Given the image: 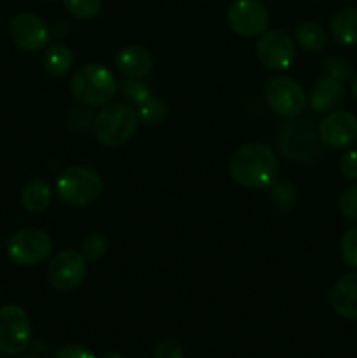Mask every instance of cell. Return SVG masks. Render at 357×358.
I'll return each instance as SVG.
<instances>
[{"instance_id":"2e32d148","label":"cell","mask_w":357,"mask_h":358,"mask_svg":"<svg viewBox=\"0 0 357 358\" xmlns=\"http://www.w3.org/2000/svg\"><path fill=\"white\" fill-rule=\"evenodd\" d=\"M332 310L345 320H357V273L343 275L331 292Z\"/></svg>"},{"instance_id":"9a60e30c","label":"cell","mask_w":357,"mask_h":358,"mask_svg":"<svg viewBox=\"0 0 357 358\" xmlns=\"http://www.w3.org/2000/svg\"><path fill=\"white\" fill-rule=\"evenodd\" d=\"M154 59L147 48L139 44L125 45L115 55V66L125 77H144L153 70Z\"/></svg>"},{"instance_id":"7a4b0ae2","label":"cell","mask_w":357,"mask_h":358,"mask_svg":"<svg viewBox=\"0 0 357 358\" xmlns=\"http://www.w3.org/2000/svg\"><path fill=\"white\" fill-rule=\"evenodd\" d=\"M70 91L86 107H104L118 94L119 83L105 65L86 63L74 72Z\"/></svg>"},{"instance_id":"e575fe53","label":"cell","mask_w":357,"mask_h":358,"mask_svg":"<svg viewBox=\"0 0 357 358\" xmlns=\"http://www.w3.org/2000/svg\"><path fill=\"white\" fill-rule=\"evenodd\" d=\"M21 358H38V357H35V355H24V357H21Z\"/></svg>"},{"instance_id":"836d02e7","label":"cell","mask_w":357,"mask_h":358,"mask_svg":"<svg viewBox=\"0 0 357 358\" xmlns=\"http://www.w3.org/2000/svg\"><path fill=\"white\" fill-rule=\"evenodd\" d=\"M102 358H126V357L122 355V353H119V352H111V353H105V355Z\"/></svg>"},{"instance_id":"ba28073f","label":"cell","mask_w":357,"mask_h":358,"mask_svg":"<svg viewBox=\"0 0 357 358\" xmlns=\"http://www.w3.org/2000/svg\"><path fill=\"white\" fill-rule=\"evenodd\" d=\"M265 96L270 108L282 117H298L308 103L303 86L287 76L272 77L266 84Z\"/></svg>"},{"instance_id":"d4e9b609","label":"cell","mask_w":357,"mask_h":358,"mask_svg":"<svg viewBox=\"0 0 357 358\" xmlns=\"http://www.w3.org/2000/svg\"><path fill=\"white\" fill-rule=\"evenodd\" d=\"M80 254L84 255L88 262L100 261L102 257H105V254L108 252V241L107 238L102 233H93L88 238H84V241L80 243Z\"/></svg>"},{"instance_id":"d590c367","label":"cell","mask_w":357,"mask_h":358,"mask_svg":"<svg viewBox=\"0 0 357 358\" xmlns=\"http://www.w3.org/2000/svg\"><path fill=\"white\" fill-rule=\"evenodd\" d=\"M42 2H56V0H42Z\"/></svg>"},{"instance_id":"1f68e13d","label":"cell","mask_w":357,"mask_h":358,"mask_svg":"<svg viewBox=\"0 0 357 358\" xmlns=\"http://www.w3.org/2000/svg\"><path fill=\"white\" fill-rule=\"evenodd\" d=\"M52 30V34L56 35V37H65L66 34H69V23H66V21H63V20H59L58 23L55 24V27L51 28Z\"/></svg>"},{"instance_id":"5b68a950","label":"cell","mask_w":357,"mask_h":358,"mask_svg":"<svg viewBox=\"0 0 357 358\" xmlns=\"http://www.w3.org/2000/svg\"><path fill=\"white\" fill-rule=\"evenodd\" d=\"M104 191L100 173L88 166H69L56 178V192L69 206H88Z\"/></svg>"},{"instance_id":"4dcf8cb0","label":"cell","mask_w":357,"mask_h":358,"mask_svg":"<svg viewBox=\"0 0 357 358\" xmlns=\"http://www.w3.org/2000/svg\"><path fill=\"white\" fill-rule=\"evenodd\" d=\"M55 358H97L91 350L80 345H65L56 350Z\"/></svg>"},{"instance_id":"d6986e66","label":"cell","mask_w":357,"mask_h":358,"mask_svg":"<svg viewBox=\"0 0 357 358\" xmlns=\"http://www.w3.org/2000/svg\"><path fill=\"white\" fill-rule=\"evenodd\" d=\"M52 191L49 184L41 178L28 182L21 191V205L30 213H42L51 206Z\"/></svg>"},{"instance_id":"83f0119b","label":"cell","mask_w":357,"mask_h":358,"mask_svg":"<svg viewBox=\"0 0 357 358\" xmlns=\"http://www.w3.org/2000/svg\"><path fill=\"white\" fill-rule=\"evenodd\" d=\"M340 213L350 222H357V184L345 189L338 201Z\"/></svg>"},{"instance_id":"cb8c5ba5","label":"cell","mask_w":357,"mask_h":358,"mask_svg":"<svg viewBox=\"0 0 357 358\" xmlns=\"http://www.w3.org/2000/svg\"><path fill=\"white\" fill-rule=\"evenodd\" d=\"M322 69H324L326 76L335 80H340V83H349L356 76L352 62L343 58V56H328L324 63H322Z\"/></svg>"},{"instance_id":"f546056e","label":"cell","mask_w":357,"mask_h":358,"mask_svg":"<svg viewBox=\"0 0 357 358\" xmlns=\"http://www.w3.org/2000/svg\"><path fill=\"white\" fill-rule=\"evenodd\" d=\"M340 173L346 178V180H357V149L346 150L342 157H340Z\"/></svg>"},{"instance_id":"7c38bea8","label":"cell","mask_w":357,"mask_h":358,"mask_svg":"<svg viewBox=\"0 0 357 358\" xmlns=\"http://www.w3.org/2000/svg\"><path fill=\"white\" fill-rule=\"evenodd\" d=\"M258 58L266 69L270 70H284L290 66V63L296 58V44L282 30H266L259 35V41L255 44Z\"/></svg>"},{"instance_id":"ac0fdd59","label":"cell","mask_w":357,"mask_h":358,"mask_svg":"<svg viewBox=\"0 0 357 358\" xmlns=\"http://www.w3.org/2000/svg\"><path fill=\"white\" fill-rule=\"evenodd\" d=\"M331 35L340 45H357V7H345L332 16Z\"/></svg>"},{"instance_id":"8992f818","label":"cell","mask_w":357,"mask_h":358,"mask_svg":"<svg viewBox=\"0 0 357 358\" xmlns=\"http://www.w3.org/2000/svg\"><path fill=\"white\" fill-rule=\"evenodd\" d=\"M31 345V322L27 311L18 304L0 308V353L20 355Z\"/></svg>"},{"instance_id":"f1b7e54d","label":"cell","mask_w":357,"mask_h":358,"mask_svg":"<svg viewBox=\"0 0 357 358\" xmlns=\"http://www.w3.org/2000/svg\"><path fill=\"white\" fill-rule=\"evenodd\" d=\"M153 358H184V352L175 339H163L154 348Z\"/></svg>"},{"instance_id":"7402d4cb","label":"cell","mask_w":357,"mask_h":358,"mask_svg":"<svg viewBox=\"0 0 357 358\" xmlns=\"http://www.w3.org/2000/svg\"><path fill=\"white\" fill-rule=\"evenodd\" d=\"M136 114H139V121L144 122V124L147 126L161 124L168 115V105L164 103L163 100H160V98L150 96L149 100L144 101L142 105H139Z\"/></svg>"},{"instance_id":"52a82bcc","label":"cell","mask_w":357,"mask_h":358,"mask_svg":"<svg viewBox=\"0 0 357 358\" xmlns=\"http://www.w3.org/2000/svg\"><path fill=\"white\" fill-rule=\"evenodd\" d=\"M52 252V240L46 231L27 227L20 229L9 238L7 255L18 266L31 268L44 262Z\"/></svg>"},{"instance_id":"4316f807","label":"cell","mask_w":357,"mask_h":358,"mask_svg":"<svg viewBox=\"0 0 357 358\" xmlns=\"http://www.w3.org/2000/svg\"><path fill=\"white\" fill-rule=\"evenodd\" d=\"M340 254L346 266L357 269V226L350 227L343 233L342 240H340Z\"/></svg>"},{"instance_id":"d6a6232c","label":"cell","mask_w":357,"mask_h":358,"mask_svg":"<svg viewBox=\"0 0 357 358\" xmlns=\"http://www.w3.org/2000/svg\"><path fill=\"white\" fill-rule=\"evenodd\" d=\"M350 83H352V86H350V90H352L354 98H356V100H357V73H356V76H354V79L350 80Z\"/></svg>"},{"instance_id":"277c9868","label":"cell","mask_w":357,"mask_h":358,"mask_svg":"<svg viewBox=\"0 0 357 358\" xmlns=\"http://www.w3.org/2000/svg\"><path fill=\"white\" fill-rule=\"evenodd\" d=\"M276 145L280 154L294 163H314L321 156V138L308 119L289 117L280 128Z\"/></svg>"},{"instance_id":"ffe728a7","label":"cell","mask_w":357,"mask_h":358,"mask_svg":"<svg viewBox=\"0 0 357 358\" xmlns=\"http://www.w3.org/2000/svg\"><path fill=\"white\" fill-rule=\"evenodd\" d=\"M294 38H296V44L308 52L322 51L328 45L329 41L328 31L324 30L322 24L315 23V21H304V23H301L296 28Z\"/></svg>"},{"instance_id":"44dd1931","label":"cell","mask_w":357,"mask_h":358,"mask_svg":"<svg viewBox=\"0 0 357 358\" xmlns=\"http://www.w3.org/2000/svg\"><path fill=\"white\" fill-rule=\"evenodd\" d=\"M119 91L130 105H142L150 98V86L140 77H125L119 83Z\"/></svg>"},{"instance_id":"6da1fadb","label":"cell","mask_w":357,"mask_h":358,"mask_svg":"<svg viewBox=\"0 0 357 358\" xmlns=\"http://www.w3.org/2000/svg\"><path fill=\"white\" fill-rule=\"evenodd\" d=\"M279 175V159L272 147L252 142L240 147L230 159V177L247 189H265Z\"/></svg>"},{"instance_id":"8fae6325","label":"cell","mask_w":357,"mask_h":358,"mask_svg":"<svg viewBox=\"0 0 357 358\" xmlns=\"http://www.w3.org/2000/svg\"><path fill=\"white\" fill-rule=\"evenodd\" d=\"M227 23L240 37H259L268 30L270 14L261 0H234L227 9Z\"/></svg>"},{"instance_id":"5bb4252c","label":"cell","mask_w":357,"mask_h":358,"mask_svg":"<svg viewBox=\"0 0 357 358\" xmlns=\"http://www.w3.org/2000/svg\"><path fill=\"white\" fill-rule=\"evenodd\" d=\"M343 100H345L343 83L328 76H322L315 80L310 91V98H308L310 107L318 114H328V112L335 110Z\"/></svg>"},{"instance_id":"e0dca14e","label":"cell","mask_w":357,"mask_h":358,"mask_svg":"<svg viewBox=\"0 0 357 358\" xmlns=\"http://www.w3.org/2000/svg\"><path fill=\"white\" fill-rule=\"evenodd\" d=\"M42 65L52 79H63L74 66V52L65 42H55L46 48Z\"/></svg>"},{"instance_id":"9c48e42d","label":"cell","mask_w":357,"mask_h":358,"mask_svg":"<svg viewBox=\"0 0 357 358\" xmlns=\"http://www.w3.org/2000/svg\"><path fill=\"white\" fill-rule=\"evenodd\" d=\"M88 275V261L79 250H62L48 266V280L58 292H72Z\"/></svg>"},{"instance_id":"30bf717a","label":"cell","mask_w":357,"mask_h":358,"mask_svg":"<svg viewBox=\"0 0 357 358\" xmlns=\"http://www.w3.org/2000/svg\"><path fill=\"white\" fill-rule=\"evenodd\" d=\"M9 35L14 44L28 52L48 48L52 30L48 21L35 13H20L10 20Z\"/></svg>"},{"instance_id":"4fadbf2b","label":"cell","mask_w":357,"mask_h":358,"mask_svg":"<svg viewBox=\"0 0 357 358\" xmlns=\"http://www.w3.org/2000/svg\"><path fill=\"white\" fill-rule=\"evenodd\" d=\"M318 138L331 149H345L357 140V117L349 110H331L318 124Z\"/></svg>"},{"instance_id":"603a6c76","label":"cell","mask_w":357,"mask_h":358,"mask_svg":"<svg viewBox=\"0 0 357 358\" xmlns=\"http://www.w3.org/2000/svg\"><path fill=\"white\" fill-rule=\"evenodd\" d=\"M272 199L280 210H293L298 203V189L293 182L280 178L272 184Z\"/></svg>"},{"instance_id":"3957f363","label":"cell","mask_w":357,"mask_h":358,"mask_svg":"<svg viewBox=\"0 0 357 358\" xmlns=\"http://www.w3.org/2000/svg\"><path fill=\"white\" fill-rule=\"evenodd\" d=\"M139 114L130 103H107L93 119V131L105 147H121L135 135Z\"/></svg>"},{"instance_id":"484cf974","label":"cell","mask_w":357,"mask_h":358,"mask_svg":"<svg viewBox=\"0 0 357 358\" xmlns=\"http://www.w3.org/2000/svg\"><path fill=\"white\" fill-rule=\"evenodd\" d=\"M63 6L77 20H91L102 10L104 0H63Z\"/></svg>"}]
</instances>
